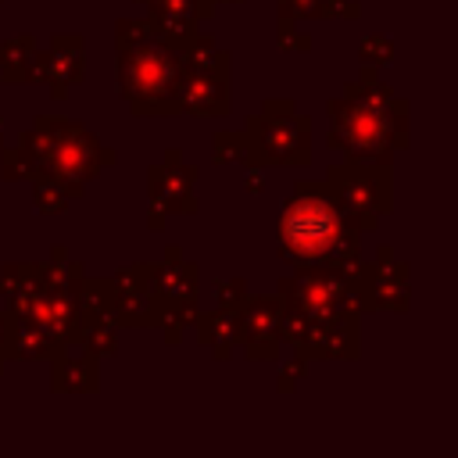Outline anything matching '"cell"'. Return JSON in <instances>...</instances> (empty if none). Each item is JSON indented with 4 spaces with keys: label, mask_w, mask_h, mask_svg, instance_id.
<instances>
[{
    "label": "cell",
    "mask_w": 458,
    "mask_h": 458,
    "mask_svg": "<svg viewBox=\"0 0 458 458\" xmlns=\"http://www.w3.org/2000/svg\"><path fill=\"white\" fill-rule=\"evenodd\" d=\"M344 225L347 215L322 190H301L279 218L283 250L293 261H329L344 254Z\"/></svg>",
    "instance_id": "1"
}]
</instances>
